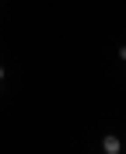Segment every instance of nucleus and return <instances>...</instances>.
Returning <instances> with one entry per match:
<instances>
[{
    "label": "nucleus",
    "mask_w": 126,
    "mask_h": 154,
    "mask_svg": "<svg viewBox=\"0 0 126 154\" xmlns=\"http://www.w3.org/2000/svg\"><path fill=\"white\" fill-rule=\"evenodd\" d=\"M102 151H105V154H119V151H123V144H119V137H116V133H109L105 140H102Z\"/></svg>",
    "instance_id": "nucleus-1"
},
{
    "label": "nucleus",
    "mask_w": 126,
    "mask_h": 154,
    "mask_svg": "<svg viewBox=\"0 0 126 154\" xmlns=\"http://www.w3.org/2000/svg\"><path fill=\"white\" fill-rule=\"evenodd\" d=\"M119 60H123V63H126V46H119Z\"/></svg>",
    "instance_id": "nucleus-2"
},
{
    "label": "nucleus",
    "mask_w": 126,
    "mask_h": 154,
    "mask_svg": "<svg viewBox=\"0 0 126 154\" xmlns=\"http://www.w3.org/2000/svg\"><path fill=\"white\" fill-rule=\"evenodd\" d=\"M0 77H4V67H0Z\"/></svg>",
    "instance_id": "nucleus-3"
}]
</instances>
